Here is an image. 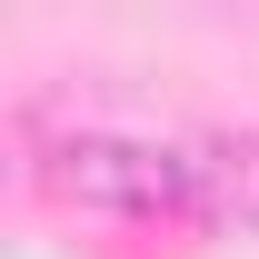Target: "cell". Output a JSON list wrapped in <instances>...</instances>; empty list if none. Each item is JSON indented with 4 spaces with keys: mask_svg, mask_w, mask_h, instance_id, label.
Here are the masks:
<instances>
[{
    "mask_svg": "<svg viewBox=\"0 0 259 259\" xmlns=\"http://www.w3.org/2000/svg\"><path fill=\"white\" fill-rule=\"evenodd\" d=\"M40 190L90 220H199L190 150L169 140H130V130H70L40 150Z\"/></svg>",
    "mask_w": 259,
    "mask_h": 259,
    "instance_id": "6da1fadb",
    "label": "cell"
},
{
    "mask_svg": "<svg viewBox=\"0 0 259 259\" xmlns=\"http://www.w3.org/2000/svg\"><path fill=\"white\" fill-rule=\"evenodd\" d=\"M190 180H199V220L209 229H249L259 239V140L249 130L190 140Z\"/></svg>",
    "mask_w": 259,
    "mask_h": 259,
    "instance_id": "7a4b0ae2",
    "label": "cell"
}]
</instances>
